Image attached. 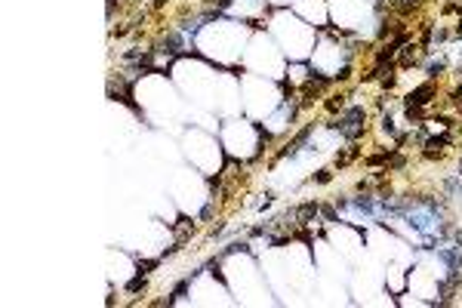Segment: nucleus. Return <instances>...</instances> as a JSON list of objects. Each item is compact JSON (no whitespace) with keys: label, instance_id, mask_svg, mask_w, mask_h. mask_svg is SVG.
<instances>
[{"label":"nucleus","instance_id":"nucleus-1","mask_svg":"<svg viewBox=\"0 0 462 308\" xmlns=\"http://www.w3.org/2000/svg\"><path fill=\"white\" fill-rule=\"evenodd\" d=\"M364 120H367V114H364V108H348V111H342L330 126L333 130H339L345 139H358L361 133H364Z\"/></svg>","mask_w":462,"mask_h":308},{"label":"nucleus","instance_id":"nucleus-2","mask_svg":"<svg viewBox=\"0 0 462 308\" xmlns=\"http://www.w3.org/2000/svg\"><path fill=\"white\" fill-rule=\"evenodd\" d=\"M432 96H435V86H432V83H422V86L410 89V96H407L404 102H407V108H422Z\"/></svg>","mask_w":462,"mask_h":308},{"label":"nucleus","instance_id":"nucleus-3","mask_svg":"<svg viewBox=\"0 0 462 308\" xmlns=\"http://www.w3.org/2000/svg\"><path fill=\"white\" fill-rule=\"evenodd\" d=\"M352 207H355V210H361V213H373V207H376V204H373V197H355V201H352Z\"/></svg>","mask_w":462,"mask_h":308},{"label":"nucleus","instance_id":"nucleus-4","mask_svg":"<svg viewBox=\"0 0 462 308\" xmlns=\"http://www.w3.org/2000/svg\"><path fill=\"white\" fill-rule=\"evenodd\" d=\"M315 179H318L321 185H327V182H330V170H318V176H315Z\"/></svg>","mask_w":462,"mask_h":308}]
</instances>
